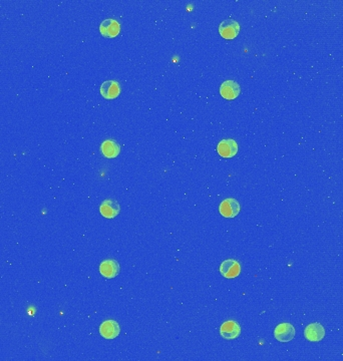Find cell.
<instances>
[{"instance_id":"cell-14","label":"cell","mask_w":343,"mask_h":361,"mask_svg":"<svg viewBox=\"0 0 343 361\" xmlns=\"http://www.w3.org/2000/svg\"><path fill=\"white\" fill-rule=\"evenodd\" d=\"M101 150L106 158L114 159L118 156L120 151V146L114 140H107L102 144Z\"/></svg>"},{"instance_id":"cell-7","label":"cell","mask_w":343,"mask_h":361,"mask_svg":"<svg viewBox=\"0 0 343 361\" xmlns=\"http://www.w3.org/2000/svg\"><path fill=\"white\" fill-rule=\"evenodd\" d=\"M119 211H120V207L118 203L113 199L105 200L100 206V212L102 216H104L107 219H114L119 214Z\"/></svg>"},{"instance_id":"cell-6","label":"cell","mask_w":343,"mask_h":361,"mask_svg":"<svg viewBox=\"0 0 343 361\" xmlns=\"http://www.w3.org/2000/svg\"><path fill=\"white\" fill-rule=\"evenodd\" d=\"M241 333V327L238 322L234 320H229L224 322L220 327V335L227 340L236 339Z\"/></svg>"},{"instance_id":"cell-8","label":"cell","mask_w":343,"mask_h":361,"mask_svg":"<svg viewBox=\"0 0 343 361\" xmlns=\"http://www.w3.org/2000/svg\"><path fill=\"white\" fill-rule=\"evenodd\" d=\"M304 336L308 341L318 342L324 338L325 329L320 323H311L306 326L304 330Z\"/></svg>"},{"instance_id":"cell-9","label":"cell","mask_w":343,"mask_h":361,"mask_svg":"<svg viewBox=\"0 0 343 361\" xmlns=\"http://www.w3.org/2000/svg\"><path fill=\"white\" fill-rule=\"evenodd\" d=\"M120 332L119 325L114 320H107L100 326V334L106 339H114Z\"/></svg>"},{"instance_id":"cell-4","label":"cell","mask_w":343,"mask_h":361,"mask_svg":"<svg viewBox=\"0 0 343 361\" xmlns=\"http://www.w3.org/2000/svg\"><path fill=\"white\" fill-rule=\"evenodd\" d=\"M219 32L226 39H234L240 32V25L236 20H224L219 25Z\"/></svg>"},{"instance_id":"cell-10","label":"cell","mask_w":343,"mask_h":361,"mask_svg":"<svg viewBox=\"0 0 343 361\" xmlns=\"http://www.w3.org/2000/svg\"><path fill=\"white\" fill-rule=\"evenodd\" d=\"M100 31L104 37L114 38L119 33L120 25L114 19H106L101 23Z\"/></svg>"},{"instance_id":"cell-2","label":"cell","mask_w":343,"mask_h":361,"mask_svg":"<svg viewBox=\"0 0 343 361\" xmlns=\"http://www.w3.org/2000/svg\"><path fill=\"white\" fill-rule=\"evenodd\" d=\"M241 266L237 260L234 259H227L222 262L220 265V273L223 277L227 279L236 278L240 275Z\"/></svg>"},{"instance_id":"cell-11","label":"cell","mask_w":343,"mask_h":361,"mask_svg":"<svg viewBox=\"0 0 343 361\" xmlns=\"http://www.w3.org/2000/svg\"><path fill=\"white\" fill-rule=\"evenodd\" d=\"M217 150L223 158H233L238 152V145L232 139L223 140L218 144Z\"/></svg>"},{"instance_id":"cell-13","label":"cell","mask_w":343,"mask_h":361,"mask_svg":"<svg viewBox=\"0 0 343 361\" xmlns=\"http://www.w3.org/2000/svg\"><path fill=\"white\" fill-rule=\"evenodd\" d=\"M100 90H101V94L106 99H114L115 97H117L120 93L119 85L115 81H107V82L103 83Z\"/></svg>"},{"instance_id":"cell-3","label":"cell","mask_w":343,"mask_h":361,"mask_svg":"<svg viewBox=\"0 0 343 361\" xmlns=\"http://www.w3.org/2000/svg\"><path fill=\"white\" fill-rule=\"evenodd\" d=\"M296 331L292 324L281 323L276 326L274 330V337L280 342H289L295 337Z\"/></svg>"},{"instance_id":"cell-1","label":"cell","mask_w":343,"mask_h":361,"mask_svg":"<svg viewBox=\"0 0 343 361\" xmlns=\"http://www.w3.org/2000/svg\"><path fill=\"white\" fill-rule=\"evenodd\" d=\"M219 212L225 218H234L240 213V204L236 199H225L219 206Z\"/></svg>"},{"instance_id":"cell-5","label":"cell","mask_w":343,"mask_h":361,"mask_svg":"<svg viewBox=\"0 0 343 361\" xmlns=\"http://www.w3.org/2000/svg\"><path fill=\"white\" fill-rule=\"evenodd\" d=\"M241 89L238 83L234 81H226L220 87V94L228 100H233L239 96Z\"/></svg>"},{"instance_id":"cell-12","label":"cell","mask_w":343,"mask_h":361,"mask_svg":"<svg viewBox=\"0 0 343 361\" xmlns=\"http://www.w3.org/2000/svg\"><path fill=\"white\" fill-rule=\"evenodd\" d=\"M100 273L107 279H112L118 275L119 265L115 260H105L100 265Z\"/></svg>"}]
</instances>
